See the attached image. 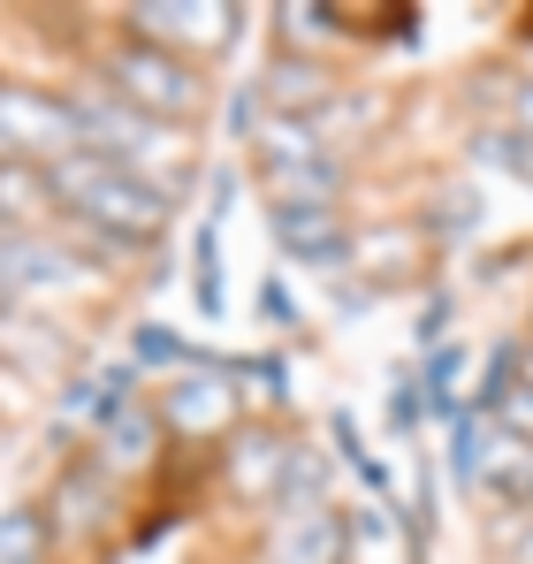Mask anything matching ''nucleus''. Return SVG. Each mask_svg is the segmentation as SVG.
Returning a JSON list of instances; mask_svg holds the SVG:
<instances>
[{
    "instance_id": "4",
    "label": "nucleus",
    "mask_w": 533,
    "mask_h": 564,
    "mask_svg": "<svg viewBox=\"0 0 533 564\" xmlns=\"http://www.w3.org/2000/svg\"><path fill=\"white\" fill-rule=\"evenodd\" d=\"M99 85L115 99H130L138 115L168 122V130H191L206 115V69L168 54V46H153V39H138V31H115L99 46Z\"/></svg>"
},
{
    "instance_id": "15",
    "label": "nucleus",
    "mask_w": 533,
    "mask_h": 564,
    "mask_svg": "<svg viewBox=\"0 0 533 564\" xmlns=\"http://www.w3.org/2000/svg\"><path fill=\"white\" fill-rule=\"evenodd\" d=\"M472 153H480L488 169H503V176H519V184L533 191V130L496 122V130H480V138H472Z\"/></svg>"
},
{
    "instance_id": "12",
    "label": "nucleus",
    "mask_w": 533,
    "mask_h": 564,
    "mask_svg": "<svg viewBox=\"0 0 533 564\" xmlns=\"http://www.w3.org/2000/svg\"><path fill=\"white\" fill-rule=\"evenodd\" d=\"M336 93H344V85H336L328 69H313V62H297V54H282V62L266 69V107H274V115H305V122H313Z\"/></svg>"
},
{
    "instance_id": "3",
    "label": "nucleus",
    "mask_w": 533,
    "mask_h": 564,
    "mask_svg": "<svg viewBox=\"0 0 533 564\" xmlns=\"http://www.w3.org/2000/svg\"><path fill=\"white\" fill-rule=\"evenodd\" d=\"M244 138H252V176H260L274 214H305V206L344 198V153L320 138V122L260 107V115H244Z\"/></svg>"
},
{
    "instance_id": "18",
    "label": "nucleus",
    "mask_w": 533,
    "mask_h": 564,
    "mask_svg": "<svg viewBox=\"0 0 533 564\" xmlns=\"http://www.w3.org/2000/svg\"><path fill=\"white\" fill-rule=\"evenodd\" d=\"M503 564H533V527H519V542H511V557Z\"/></svg>"
},
{
    "instance_id": "14",
    "label": "nucleus",
    "mask_w": 533,
    "mask_h": 564,
    "mask_svg": "<svg viewBox=\"0 0 533 564\" xmlns=\"http://www.w3.org/2000/svg\"><path fill=\"white\" fill-rule=\"evenodd\" d=\"M46 557H54V527H46V511H39V503L0 511V564H46Z\"/></svg>"
},
{
    "instance_id": "8",
    "label": "nucleus",
    "mask_w": 533,
    "mask_h": 564,
    "mask_svg": "<svg viewBox=\"0 0 533 564\" xmlns=\"http://www.w3.org/2000/svg\"><path fill=\"white\" fill-rule=\"evenodd\" d=\"M237 389L221 375H183L168 381V397H161V420H168V435H191V443H214V435H237Z\"/></svg>"
},
{
    "instance_id": "16",
    "label": "nucleus",
    "mask_w": 533,
    "mask_h": 564,
    "mask_svg": "<svg viewBox=\"0 0 533 564\" xmlns=\"http://www.w3.org/2000/svg\"><path fill=\"white\" fill-rule=\"evenodd\" d=\"M503 107H511V130H533V77H511V85H503Z\"/></svg>"
},
{
    "instance_id": "9",
    "label": "nucleus",
    "mask_w": 533,
    "mask_h": 564,
    "mask_svg": "<svg viewBox=\"0 0 533 564\" xmlns=\"http://www.w3.org/2000/svg\"><path fill=\"white\" fill-rule=\"evenodd\" d=\"M351 260L366 268V282L396 290V282H420L427 268H435V237H427L420 221H389V229H366V237H351Z\"/></svg>"
},
{
    "instance_id": "10",
    "label": "nucleus",
    "mask_w": 533,
    "mask_h": 564,
    "mask_svg": "<svg viewBox=\"0 0 533 564\" xmlns=\"http://www.w3.org/2000/svg\"><path fill=\"white\" fill-rule=\"evenodd\" d=\"M266 564H344V519H336L328 503L274 519V534H266Z\"/></svg>"
},
{
    "instance_id": "11",
    "label": "nucleus",
    "mask_w": 533,
    "mask_h": 564,
    "mask_svg": "<svg viewBox=\"0 0 533 564\" xmlns=\"http://www.w3.org/2000/svg\"><path fill=\"white\" fill-rule=\"evenodd\" d=\"M107 519H115V488H107L99 466H69L54 480V503H46V527L54 534H99Z\"/></svg>"
},
{
    "instance_id": "1",
    "label": "nucleus",
    "mask_w": 533,
    "mask_h": 564,
    "mask_svg": "<svg viewBox=\"0 0 533 564\" xmlns=\"http://www.w3.org/2000/svg\"><path fill=\"white\" fill-rule=\"evenodd\" d=\"M46 184L69 214V237L99 252H153L168 237V198L145 191L130 169H115L107 153H62L46 161Z\"/></svg>"
},
{
    "instance_id": "6",
    "label": "nucleus",
    "mask_w": 533,
    "mask_h": 564,
    "mask_svg": "<svg viewBox=\"0 0 533 564\" xmlns=\"http://www.w3.org/2000/svg\"><path fill=\"white\" fill-rule=\"evenodd\" d=\"M85 260L69 252V237H8L0 245V282L8 297H62V290H85Z\"/></svg>"
},
{
    "instance_id": "13",
    "label": "nucleus",
    "mask_w": 533,
    "mask_h": 564,
    "mask_svg": "<svg viewBox=\"0 0 533 564\" xmlns=\"http://www.w3.org/2000/svg\"><path fill=\"white\" fill-rule=\"evenodd\" d=\"M320 23H336L344 39H404L420 23V8H351V0H320Z\"/></svg>"
},
{
    "instance_id": "7",
    "label": "nucleus",
    "mask_w": 533,
    "mask_h": 564,
    "mask_svg": "<svg viewBox=\"0 0 533 564\" xmlns=\"http://www.w3.org/2000/svg\"><path fill=\"white\" fill-rule=\"evenodd\" d=\"M290 466H297V451L274 427H237L229 435V458H221V480H229L237 503H274L290 488Z\"/></svg>"
},
{
    "instance_id": "17",
    "label": "nucleus",
    "mask_w": 533,
    "mask_h": 564,
    "mask_svg": "<svg viewBox=\"0 0 533 564\" xmlns=\"http://www.w3.org/2000/svg\"><path fill=\"white\" fill-rule=\"evenodd\" d=\"M503 427H511L519 443H533V389L526 397H503Z\"/></svg>"
},
{
    "instance_id": "5",
    "label": "nucleus",
    "mask_w": 533,
    "mask_h": 564,
    "mask_svg": "<svg viewBox=\"0 0 533 564\" xmlns=\"http://www.w3.org/2000/svg\"><path fill=\"white\" fill-rule=\"evenodd\" d=\"M122 31L168 46L183 62H221L244 31V8H229V0H138V8H122Z\"/></svg>"
},
{
    "instance_id": "2",
    "label": "nucleus",
    "mask_w": 533,
    "mask_h": 564,
    "mask_svg": "<svg viewBox=\"0 0 533 564\" xmlns=\"http://www.w3.org/2000/svg\"><path fill=\"white\" fill-rule=\"evenodd\" d=\"M77 122H85V153H107L115 169H130L145 191H161L168 206H176L183 191L198 184V145L168 130V122H153V115H138L130 99H115L99 77L77 85Z\"/></svg>"
}]
</instances>
